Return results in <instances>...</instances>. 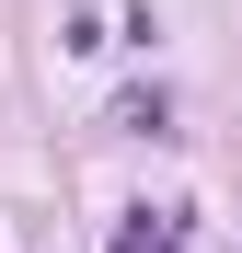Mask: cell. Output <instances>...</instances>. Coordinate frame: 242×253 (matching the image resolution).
I'll list each match as a JSON object with an SVG mask.
<instances>
[{
  "instance_id": "1",
  "label": "cell",
  "mask_w": 242,
  "mask_h": 253,
  "mask_svg": "<svg viewBox=\"0 0 242 253\" xmlns=\"http://www.w3.org/2000/svg\"><path fill=\"white\" fill-rule=\"evenodd\" d=\"M115 253H173V207H127L115 219Z\"/></svg>"
}]
</instances>
